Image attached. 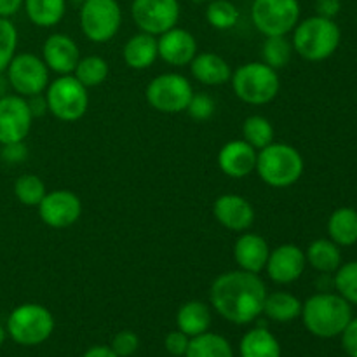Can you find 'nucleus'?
Masks as SVG:
<instances>
[{
    "instance_id": "obj_1",
    "label": "nucleus",
    "mask_w": 357,
    "mask_h": 357,
    "mask_svg": "<svg viewBox=\"0 0 357 357\" xmlns=\"http://www.w3.org/2000/svg\"><path fill=\"white\" fill-rule=\"evenodd\" d=\"M267 286L260 274L246 271H229L218 275L209 289L211 305L225 321L250 324L261 316Z\"/></svg>"
},
{
    "instance_id": "obj_2",
    "label": "nucleus",
    "mask_w": 357,
    "mask_h": 357,
    "mask_svg": "<svg viewBox=\"0 0 357 357\" xmlns=\"http://www.w3.org/2000/svg\"><path fill=\"white\" fill-rule=\"evenodd\" d=\"M300 317L314 337L335 338L352 319V305L338 293H316L303 302Z\"/></svg>"
},
{
    "instance_id": "obj_3",
    "label": "nucleus",
    "mask_w": 357,
    "mask_h": 357,
    "mask_svg": "<svg viewBox=\"0 0 357 357\" xmlns=\"http://www.w3.org/2000/svg\"><path fill=\"white\" fill-rule=\"evenodd\" d=\"M293 51L307 61H324L337 52L342 40L340 26L335 20L323 16H310L298 21L291 31Z\"/></svg>"
},
{
    "instance_id": "obj_4",
    "label": "nucleus",
    "mask_w": 357,
    "mask_h": 357,
    "mask_svg": "<svg viewBox=\"0 0 357 357\" xmlns=\"http://www.w3.org/2000/svg\"><path fill=\"white\" fill-rule=\"evenodd\" d=\"M264 183L274 188H288L295 185L305 171L303 157L295 146L288 143H271L258 150L257 169Z\"/></svg>"
},
{
    "instance_id": "obj_5",
    "label": "nucleus",
    "mask_w": 357,
    "mask_h": 357,
    "mask_svg": "<svg viewBox=\"0 0 357 357\" xmlns=\"http://www.w3.org/2000/svg\"><path fill=\"white\" fill-rule=\"evenodd\" d=\"M230 82H232L236 96L253 107L274 101L281 89L278 70L271 68L264 61H251L241 65L236 72H232Z\"/></svg>"
},
{
    "instance_id": "obj_6",
    "label": "nucleus",
    "mask_w": 357,
    "mask_h": 357,
    "mask_svg": "<svg viewBox=\"0 0 357 357\" xmlns=\"http://www.w3.org/2000/svg\"><path fill=\"white\" fill-rule=\"evenodd\" d=\"M6 331L16 344L35 347L49 340L54 331V317L40 303H23L9 314Z\"/></svg>"
},
{
    "instance_id": "obj_7",
    "label": "nucleus",
    "mask_w": 357,
    "mask_h": 357,
    "mask_svg": "<svg viewBox=\"0 0 357 357\" xmlns=\"http://www.w3.org/2000/svg\"><path fill=\"white\" fill-rule=\"evenodd\" d=\"M49 114L61 122H77L86 115L89 108L87 87L82 86L73 75H59L49 82L44 91Z\"/></svg>"
},
{
    "instance_id": "obj_8",
    "label": "nucleus",
    "mask_w": 357,
    "mask_h": 357,
    "mask_svg": "<svg viewBox=\"0 0 357 357\" xmlns=\"http://www.w3.org/2000/svg\"><path fill=\"white\" fill-rule=\"evenodd\" d=\"M80 30L94 44L110 42L122 24V10L117 0H84L79 14Z\"/></svg>"
},
{
    "instance_id": "obj_9",
    "label": "nucleus",
    "mask_w": 357,
    "mask_h": 357,
    "mask_svg": "<svg viewBox=\"0 0 357 357\" xmlns=\"http://www.w3.org/2000/svg\"><path fill=\"white\" fill-rule=\"evenodd\" d=\"M194 96L190 80L181 73H160L153 77L145 89V98L153 110L160 114H181Z\"/></svg>"
},
{
    "instance_id": "obj_10",
    "label": "nucleus",
    "mask_w": 357,
    "mask_h": 357,
    "mask_svg": "<svg viewBox=\"0 0 357 357\" xmlns=\"http://www.w3.org/2000/svg\"><path fill=\"white\" fill-rule=\"evenodd\" d=\"M251 21L265 37L288 35L300 21L298 0H255Z\"/></svg>"
},
{
    "instance_id": "obj_11",
    "label": "nucleus",
    "mask_w": 357,
    "mask_h": 357,
    "mask_svg": "<svg viewBox=\"0 0 357 357\" xmlns=\"http://www.w3.org/2000/svg\"><path fill=\"white\" fill-rule=\"evenodd\" d=\"M6 75L10 89L23 98L44 93L51 82V70L47 68L44 59L33 52H20L14 56L6 68Z\"/></svg>"
},
{
    "instance_id": "obj_12",
    "label": "nucleus",
    "mask_w": 357,
    "mask_h": 357,
    "mask_svg": "<svg viewBox=\"0 0 357 357\" xmlns=\"http://www.w3.org/2000/svg\"><path fill=\"white\" fill-rule=\"evenodd\" d=\"M131 16L139 31L162 35L178 24L180 2L178 0H132Z\"/></svg>"
},
{
    "instance_id": "obj_13",
    "label": "nucleus",
    "mask_w": 357,
    "mask_h": 357,
    "mask_svg": "<svg viewBox=\"0 0 357 357\" xmlns=\"http://www.w3.org/2000/svg\"><path fill=\"white\" fill-rule=\"evenodd\" d=\"M31 115L26 98L6 94L0 98V145L24 142L30 135Z\"/></svg>"
},
{
    "instance_id": "obj_14",
    "label": "nucleus",
    "mask_w": 357,
    "mask_h": 357,
    "mask_svg": "<svg viewBox=\"0 0 357 357\" xmlns=\"http://www.w3.org/2000/svg\"><path fill=\"white\" fill-rule=\"evenodd\" d=\"M38 208L40 220L51 229H68L82 216V201L72 190H52L44 195Z\"/></svg>"
},
{
    "instance_id": "obj_15",
    "label": "nucleus",
    "mask_w": 357,
    "mask_h": 357,
    "mask_svg": "<svg viewBox=\"0 0 357 357\" xmlns=\"http://www.w3.org/2000/svg\"><path fill=\"white\" fill-rule=\"evenodd\" d=\"M307 267L305 251L296 244H281L271 250L265 271L275 284H293L303 275Z\"/></svg>"
},
{
    "instance_id": "obj_16",
    "label": "nucleus",
    "mask_w": 357,
    "mask_h": 357,
    "mask_svg": "<svg viewBox=\"0 0 357 357\" xmlns=\"http://www.w3.org/2000/svg\"><path fill=\"white\" fill-rule=\"evenodd\" d=\"M213 216L227 230L246 232L255 223V208L243 195L223 194L213 204Z\"/></svg>"
},
{
    "instance_id": "obj_17",
    "label": "nucleus",
    "mask_w": 357,
    "mask_h": 357,
    "mask_svg": "<svg viewBox=\"0 0 357 357\" xmlns=\"http://www.w3.org/2000/svg\"><path fill=\"white\" fill-rule=\"evenodd\" d=\"M80 58L79 45L66 33L49 35L42 45V59L58 75H72Z\"/></svg>"
},
{
    "instance_id": "obj_18",
    "label": "nucleus",
    "mask_w": 357,
    "mask_h": 357,
    "mask_svg": "<svg viewBox=\"0 0 357 357\" xmlns=\"http://www.w3.org/2000/svg\"><path fill=\"white\" fill-rule=\"evenodd\" d=\"M159 58L171 66H188L197 54V40L188 30L174 26L157 37Z\"/></svg>"
},
{
    "instance_id": "obj_19",
    "label": "nucleus",
    "mask_w": 357,
    "mask_h": 357,
    "mask_svg": "<svg viewBox=\"0 0 357 357\" xmlns=\"http://www.w3.org/2000/svg\"><path fill=\"white\" fill-rule=\"evenodd\" d=\"M258 150L244 139H232L225 143L218 153V167L225 176L241 180L257 169Z\"/></svg>"
},
{
    "instance_id": "obj_20",
    "label": "nucleus",
    "mask_w": 357,
    "mask_h": 357,
    "mask_svg": "<svg viewBox=\"0 0 357 357\" xmlns=\"http://www.w3.org/2000/svg\"><path fill=\"white\" fill-rule=\"evenodd\" d=\"M271 246L267 241L255 232H243L236 239L234 244V260L241 271L251 272V274H260L265 271Z\"/></svg>"
},
{
    "instance_id": "obj_21",
    "label": "nucleus",
    "mask_w": 357,
    "mask_h": 357,
    "mask_svg": "<svg viewBox=\"0 0 357 357\" xmlns=\"http://www.w3.org/2000/svg\"><path fill=\"white\" fill-rule=\"evenodd\" d=\"M192 77L204 86H223L232 79V68L216 52H197L190 65Z\"/></svg>"
},
{
    "instance_id": "obj_22",
    "label": "nucleus",
    "mask_w": 357,
    "mask_h": 357,
    "mask_svg": "<svg viewBox=\"0 0 357 357\" xmlns=\"http://www.w3.org/2000/svg\"><path fill=\"white\" fill-rule=\"evenodd\" d=\"M122 58L124 63L132 70H146L152 66L159 58V49H157L155 35L139 31L128 38L122 49Z\"/></svg>"
},
{
    "instance_id": "obj_23",
    "label": "nucleus",
    "mask_w": 357,
    "mask_h": 357,
    "mask_svg": "<svg viewBox=\"0 0 357 357\" xmlns=\"http://www.w3.org/2000/svg\"><path fill=\"white\" fill-rule=\"evenodd\" d=\"M307 265L321 274H335L338 271L344 260H342V248L335 244L333 241L328 239H316L309 244L305 251Z\"/></svg>"
},
{
    "instance_id": "obj_24",
    "label": "nucleus",
    "mask_w": 357,
    "mask_h": 357,
    "mask_svg": "<svg viewBox=\"0 0 357 357\" xmlns=\"http://www.w3.org/2000/svg\"><path fill=\"white\" fill-rule=\"evenodd\" d=\"M176 324L178 330L183 331L190 338L197 337V335L209 331L211 326V310L201 300H190L185 302L183 305L178 309L176 314Z\"/></svg>"
},
{
    "instance_id": "obj_25",
    "label": "nucleus",
    "mask_w": 357,
    "mask_h": 357,
    "mask_svg": "<svg viewBox=\"0 0 357 357\" xmlns=\"http://www.w3.org/2000/svg\"><path fill=\"white\" fill-rule=\"evenodd\" d=\"M328 236L340 248L354 246L357 243V211L354 208H338L328 220Z\"/></svg>"
},
{
    "instance_id": "obj_26",
    "label": "nucleus",
    "mask_w": 357,
    "mask_h": 357,
    "mask_svg": "<svg viewBox=\"0 0 357 357\" xmlns=\"http://www.w3.org/2000/svg\"><path fill=\"white\" fill-rule=\"evenodd\" d=\"M303 302L288 291L267 293L264 302V312L275 323H291L302 316Z\"/></svg>"
},
{
    "instance_id": "obj_27",
    "label": "nucleus",
    "mask_w": 357,
    "mask_h": 357,
    "mask_svg": "<svg viewBox=\"0 0 357 357\" xmlns=\"http://www.w3.org/2000/svg\"><path fill=\"white\" fill-rule=\"evenodd\" d=\"M241 357H281V344L267 328H253L239 344Z\"/></svg>"
},
{
    "instance_id": "obj_28",
    "label": "nucleus",
    "mask_w": 357,
    "mask_h": 357,
    "mask_svg": "<svg viewBox=\"0 0 357 357\" xmlns=\"http://www.w3.org/2000/svg\"><path fill=\"white\" fill-rule=\"evenodd\" d=\"M26 16L35 26L52 28L65 17L66 0H23Z\"/></svg>"
},
{
    "instance_id": "obj_29",
    "label": "nucleus",
    "mask_w": 357,
    "mask_h": 357,
    "mask_svg": "<svg viewBox=\"0 0 357 357\" xmlns=\"http://www.w3.org/2000/svg\"><path fill=\"white\" fill-rule=\"evenodd\" d=\"M183 357H234V351L225 337L206 331L190 338V344Z\"/></svg>"
},
{
    "instance_id": "obj_30",
    "label": "nucleus",
    "mask_w": 357,
    "mask_h": 357,
    "mask_svg": "<svg viewBox=\"0 0 357 357\" xmlns=\"http://www.w3.org/2000/svg\"><path fill=\"white\" fill-rule=\"evenodd\" d=\"M108 73H110L108 63L101 56L91 54L79 59L72 75L89 89V87L101 86L108 79Z\"/></svg>"
},
{
    "instance_id": "obj_31",
    "label": "nucleus",
    "mask_w": 357,
    "mask_h": 357,
    "mask_svg": "<svg viewBox=\"0 0 357 357\" xmlns=\"http://www.w3.org/2000/svg\"><path fill=\"white\" fill-rule=\"evenodd\" d=\"M293 44L288 35H274L265 37L261 44V61L274 70L284 68L293 56Z\"/></svg>"
},
{
    "instance_id": "obj_32",
    "label": "nucleus",
    "mask_w": 357,
    "mask_h": 357,
    "mask_svg": "<svg viewBox=\"0 0 357 357\" xmlns=\"http://www.w3.org/2000/svg\"><path fill=\"white\" fill-rule=\"evenodd\" d=\"M274 126L264 115H251L243 122V139L255 150H261L274 143Z\"/></svg>"
},
{
    "instance_id": "obj_33",
    "label": "nucleus",
    "mask_w": 357,
    "mask_h": 357,
    "mask_svg": "<svg viewBox=\"0 0 357 357\" xmlns=\"http://www.w3.org/2000/svg\"><path fill=\"white\" fill-rule=\"evenodd\" d=\"M239 9L230 0H211L206 7V20L215 30H230L239 23Z\"/></svg>"
},
{
    "instance_id": "obj_34",
    "label": "nucleus",
    "mask_w": 357,
    "mask_h": 357,
    "mask_svg": "<svg viewBox=\"0 0 357 357\" xmlns=\"http://www.w3.org/2000/svg\"><path fill=\"white\" fill-rule=\"evenodd\" d=\"M45 194L47 188L37 174H21L14 183V195L21 204L28 208H37Z\"/></svg>"
},
{
    "instance_id": "obj_35",
    "label": "nucleus",
    "mask_w": 357,
    "mask_h": 357,
    "mask_svg": "<svg viewBox=\"0 0 357 357\" xmlns=\"http://www.w3.org/2000/svg\"><path fill=\"white\" fill-rule=\"evenodd\" d=\"M335 289L351 305H357V260L347 261L338 267L333 279Z\"/></svg>"
},
{
    "instance_id": "obj_36",
    "label": "nucleus",
    "mask_w": 357,
    "mask_h": 357,
    "mask_svg": "<svg viewBox=\"0 0 357 357\" xmlns=\"http://www.w3.org/2000/svg\"><path fill=\"white\" fill-rule=\"evenodd\" d=\"M17 30L9 17H0V72H6L10 59L16 56Z\"/></svg>"
},
{
    "instance_id": "obj_37",
    "label": "nucleus",
    "mask_w": 357,
    "mask_h": 357,
    "mask_svg": "<svg viewBox=\"0 0 357 357\" xmlns=\"http://www.w3.org/2000/svg\"><path fill=\"white\" fill-rule=\"evenodd\" d=\"M188 117H192L197 122H206L215 115L216 101L213 100L211 94L208 93H194L187 110Z\"/></svg>"
},
{
    "instance_id": "obj_38",
    "label": "nucleus",
    "mask_w": 357,
    "mask_h": 357,
    "mask_svg": "<svg viewBox=\"0 0 357 357\" xmlns=\"http://www.w3.org/2000/svg\"><path fill=\"white\" fill-rule=\"evenodd\" d=\"M110 347L119 357H131L136 351H138L139 338L138 335L132 333V331L129 330L119 331L114 337V340H112Z\"/></svg>"
},
{
    "instance_id": "obj_39",
    "label": "nucleus",
    "mask_w": 357,
    "mask_h": 357,
    "mask_svg": "<svg viewBox=\"0 0 357 357\" xmlns=\"http://www.w3.org/2000/svg\"><path fill=\"white\" fill-rule=\"evenodd\" d=\"M188 344H190V337L185 335L183 331L180 330L167 333L166 340H164V347H166V351L174 357H183L188 349Z\"/></svg>"
},
{
    "instance_id": "obj_40",
    "label": "nucleus",
    "mask_w": 357,
    "mask_h": 357,
    "mask_svg": "<svg viewBox=\"0 0 357 357\" xmlns=\"http://www.w3.org/2000/svg\"><path fill=\"white\" fill-rule=\"evenodd\" d=\"M342 347L349 357H357V317H352L342 331Z\"/></svg>"
},
{
    "instance_id": "obj_41",
    "label": "nucleus",
    "mask_w": 357,
    "mask_h": 357,
    "mask_svg": "<svg viewBox=\"0 0 357 357\" xmlns=\"http://www.w3.org/2000/svg\"><path fill=\"white\" fill-rule=\"evenodd\" d=\"M28 149L24 145V142L17 143H9V145H2V152H0V157L6 160L7 164H20L26 159Z\"/></svg>"
},
{
    "instance_id": "obj_42",
    "label": "nucleus",
    "mask_w": 357,
    "mask_h": 357,
    "mask_svg": "<svg viewBox=\"0 0 357 357\" xmlns=\"http://www.w3.org/2000/svg\"><path fill=\"white\" fill-rule=\"evenodd\" d=\"M342 9V0H316V13L317 16L330 17L335 20Z\"/></svg>"
},
{
    "instance_id": "obj_43",
    "label": "nucleus",
    "mask_w": 357,
    "mask_h": 357,
    "mask_svg": "<svg viewBox=\"0 0 357 357\" xmlns=\"http://www.w3.org/2000/svg\"><path fill=\"white\" fill-rule=\"evenodd\" d=\"M26 101H28V107H30V112H31V115H33V119L35 117H42V115L47 114V112H49L47 100H45L44 93L26 98Z\"/></svg>"
},
{
    "instance_id": "obj_44",
    "label": "nucleus",
    "mask_w": 357,
    "mask_h": 357,
    "mask_svg": "<svg viewBox=\"0 0 357 357\" xmlns=\"http://www.w3.org/2000/svg\"><path fill=\"white\" fill-rule=\"evenodd\" d=\"M23 7V0H0V17H10Z\"/></svg>"
},
{
    "instance_id": "obj_45",
    "label": "nucleus",
    "mask_w": 357,
    "mask_h": 357,
    "mask_svg": "<svg viewBox=\"0 0 357 357\" xmlns=\"http://www.w3.org/2000/svg\"><path fill=\"white\" fill-rule=\"evenodd\" d=\"M82 357H119V356L112 351V347H107V345H94V347H91Z\"/></svg>"
},
{
    "instance_id": "obj_46",
    "label": "nucleus",
    "mask_w": 357,
    "mask_h": 357,
    "mask_svg": "<svg viewBox=\"0 0 357 357\" xmlns=\"http://www.w3.org/2000/svg\"><path fill=\"white\" fill-rule=\"evenodd\" d=\"M9 80H7V75L6 72H0V98L6 96V94H9L7 91H9Z\"/></svg>"
},
{
    "instance_id": "obj_47",
    "label": "nucleus",
    "mask_w": 357,
    "mask_h": 357,
    "mask_svg": "<svg viewBox=\"0 0 357 357\" xmlns=\"http://www.w3.org/2000/svg\"><path fill=\"white\" fill-rule=\"evenodd\" d=\"M6 337H7L6 328H3L2 324H0V347H2V344H3V340H6Z\"/></svg>"
},
{
    "instance_id": "obj_48",
    "label": "nucleus",
    "mask_w": 357,
    "mask_h": 357,
    "mask_svg": "<svg viewBox=\"0 0 357 357\" xmlns=\"http://www.w3.org/2000/svg\"><path fill=\"white\" fill-rule=\"evenodd\" d=\"M197 2H211V0H197Z\"/></svg>"
}]
</instances>
